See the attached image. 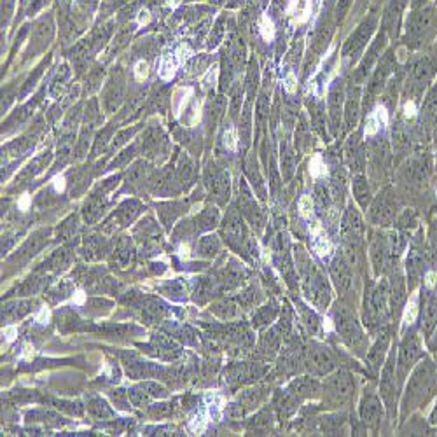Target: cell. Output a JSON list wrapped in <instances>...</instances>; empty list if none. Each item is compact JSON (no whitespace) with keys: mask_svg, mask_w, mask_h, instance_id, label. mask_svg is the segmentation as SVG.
Here are the masks:
<instances>
[{"mask_svg":"<svg viewBox=\"0 0 437 437\" xmlns=\"http://www.w3.org/2000/svg\"><path fill=\"white\" fill-rule=\"evenodd\" d=\"M437 387V369L436 364L425 360L413 371L409 383H407L406 396H404V413L411 407L425 402L434 394Z\"/></svg>","mask_w":437,"mask_h":437,"instance_id":"6da1fadb","label":"cell"},{"mask_svg":"<svg viewBox=\"0 0 437 437\" xmlns=\"http://www.w3.org/2000/svg\"><path fill=\"white\" fill-rule=\"evenodd\" d=\"M331 317H333V324H334V327H336L338 334L341 336V340H343L344 343L351 348V350H355L357 353H362L367 341H366V336H364L362 329H360L359 322H357L355 315L351 313L350 308L338 303L336 307H334Z\"/></svg>","mask_w":437,"mask_h":437,"instance_id":"7a4b0ae2","label":"cell"},{"mask_svg":"<svg viewBox=\"0 0 437 437\" xmlns=\"http://www.w3.org/2000/svg\"><path fill=\"white\" fill-rule=\"evenodd\" d=\"M389 299L390 287L385 280L380 282L373 291L366 292V311H364V320L369 331H376L381 324H385L387 315H389Z\"/></svg>","mask_w":437,"mask_h":437,"instance_id":"3957f363","label":"cell"},{"mask_svg":"<svg viewBox=\"0 0 437 437\" xmlns=\"http://www.w3.org/2000/svg\"><path fill=\"white\" fill-rule=\"evenodd\" d=\"M324 396L327 404L333 407L347 406L353 400L355 380L348 371H336L334 374H327L324 383Z\"/></svg>","mask_w":437,"mask_h":437,"instance_id":"277c9868","label":"cell"},{"mask_svg":"<svg viewBox=\"0 0 437 437\" xmlns=\"http://www.w3.org/2000/svg\"><path fill=\"white\" fill-rule=\"evenodd\" d=\"M221 233L224 242L229 245V249H233L238 254L251 252L252 242L249 238L247 226H245L243 219L236 212H229L226 215L224 222L221 224Z\"/></svg>","mask_w":437,"mask_h":437,"instance_id":"5b68a950","label":"cell"},{"mask_svg":"<svg viewBox=\"0 0 437 437\" xmlns=\"http://www.w3.org/2000/svg\"><path fill=\"white\" fill-rule=\"evenodd\" d=\"M304 364L307 369L310 371L313 376H327L336 369V355L329 347H325L324 343H317L311 341L308 348L304 350Z\"/></svg>","mask_w":437,"mask_h":437,"instance_id":"8992f818","label":"cell"},{"mask_svg":"<svg viewBox=\"0 0 437 437\" xmlns=\"http://www.w3.org/2000/svg\"><path fill=\"white\" fill-rule=\"evenodd\" d=\"M397 359L396 351L389 355L385 367L381 371V383H380V396L385 402L387 409H389L390 418L396 416V397H397Z\"/></svg>","mask_w":437,"mask_h":437,"instance_id":"52a82bcc","label":"cell"},{"mask_svg":"<svg viewBox=\"0 0 437 437\" xmlns=\"http://www.w3.org/2000/svg\"><path fill=\"white\" fill-rule=\"evenodd\" d=\"M422 357V347H420V338L416 334H407L402 340L397 353V378L399 383L406 380L407 373Z\"/></svg>","mask_w":437,"mask_h":437,"instance_id":"ba28073f","label":"cell"},{"mask_svg":"<svg viewBox=\"0 0 437 437\" xmlns=\"http://www.w3.org/2000/svg\"><path fill=\"white\" fill-rule=\"evenodd\" d=\"M381 415H383V407H381V400L373 390H366L360 400V420L366 427H374L380 425Z\"/></svg>","mask_w":437,"mask_h":437,"instance_id":"9c48e42d","label":"cell"},{"mask_svg":"<svg viewBox=\"0 0 437 437\" xmlns=\"http://www.w3.org/2000/svg\"><path fill=\"white\" fill-rule=\"evenodd\" d=\"M266 369H268V367L262 366V364H236L231 369H228L226 380H228L229 383H235V385H245V383H251V381L264 376Z\"/></svg>","mask_w":437,"mask_h":437,"instance_id":"30bf717a","label":"cell"},{"mask_svg":"<svg viewBox=\"0 0 437 437\" xmlns=\"http://www.w3.org/2000/svg\"><path fill=\"white\" fill-rule=\"evenodd\" d=\"M364 233H366V226L362 222V217H360L359 210L355 208L353 205L348 206V212L344 215L343 221V236L347 242H350V245H357V243L362 242Z\"/></svg>","mask_w":437,"mask_h":437,"instance_id":"8fae6325","label":"cell"},{"mask_svg":"<svg viewBox=\"0 0 437 437\" xmlns=\"http://www.w3.org/2000/svg\"><path fill=\"white\" fill-rule=\"evenodd\" d=\"M329 269H331V277H333V282H334V285H336L338 292H340L341 295H347L351 289V280H353V277H351L350 264L344 261V258L336 255V258L333 259V262H331Z\"/></svg>","mask_w":437,"mask_h":437,"instance_id":"7c38bea8","label":"cell"},{"mask_svg":"<svg viewBox=\"0 0 437 437\" xmlns=\"http://www.w3.org/2000/svg\"><path fill=\"white\" fill-rule=\"evenodd\" d=\"M369 259L373 269L376 275H381V271L387 266V236L381 233L374 231L369 238Z\"/></svg>","mask_w":437,"mask_h":437,"instance_id":"4fadbf2b","label":"cell"},{"mask_svg":"<svg viewBox=\"0 0 437 437\" xmlns=\"http://www.w3.org/2000/svg\"><path fill=\"white\" fill-rule=\"evenodd\" d=\"M289 390L294 392L299 399H315V397L320 396V385H318V381H315L313 378H308V376H301V378H295L292 381L291 385H289Z\"/></svg>","mask_w":437,"mask_h":437,"instance_id":"5bb4252c","label":"cell"},{"mask_svg":"<svg viewBox=\"0 0 437 437\" xmlns=\"http://www.w3.org/2000/svg\"><path fill=\"white\" fill-rule=\"evenodd\" d=\"M280 325L277 327H271L269 331H266L261 336L258 344V351L262 353L264 357H275L277 351L280 350V343H282V334H280Z\"/></svg>","mask_w":437,"mask_h":437,"instance_id":"9a60e30c","label":"cell"},{"mask_svg":"<svg viewBox=\"0 0 437 437\" xmlns=\"http://www.w3.org/2000/svg\"><path fill=\"white\" fill-rule=\"evenodd\" d=\"M387 348H389V336H387V334H381L376 340V343L373 344V348L366 353V362L373 373H378V371L381 369V366H383Z\"/></svg>","mask_w":437,"mask_h":437,"instance_id":"2e32d148","label":"cell"},{"mask_svg":"<svg viewBox=\"0 0 437 437\" xmlns=\"http://www.w3.org/2000/svg\"><path fill=\"white\" fill-rule=\"evenodd\" d=\"M394 280L396 282L390 291V311H392V317H397L406 303V285H404V278L400 275H396Z\"/></svg>","mask_w":437,"mask_h":437,"instance_id":"e0dca14e","label":"cell"},{"mask_svg":"<svg viewBox=\"0 0 437 437\" xmlns=\"http://www.w3.org/2000/svg\"><path fill=\"white\" fill-rule=\"evenodd\" d=\"M221 252V240L215 235H205L200 238L198 245H196V255L203 259H213Z\"/></svg>","mask_w":437,"mask_h":437,"instance_id":"ac0fdd59","label":"cell"},{"mask_svg":"<svg viewBox=\"0 0 437 437\" xmlns=\"http://www.w3.org/2000/svg\"><path fill=\"white\" fill-rule=\"evenodd\" d=\"M105 251H107V242L101 236L91 235L84 240V255L90 261H98L104 258Z\"/></svg>","mask_w":437,"mask_h":437,"instance_id":"d6986e66","label":"cell"},{"mask_svg":"<svg viewBox=\"0 0 437 437\" xmlns=\"http://www.w3.org/2000/svg\"><path fill=\"white\" fill-rule=\"evenodd\" d=\"M114 259H116V262L121 268H128V266L133 262L135 251L133 245H131V240L128 238V236H123V238L117 242L116 251H114Z\"/></svg>","mask_w":437,"mask_h":437,"instance_id":"ffe728a7","label":"cell"},{"mask_svg":"<svg viewBox=\"0 0 437 437\" xmlns=\"http://www.w3.org/2000/svg\"><path fill=\"white\" fill-rule=\"evenodd\" d=\"M277 313H278V308L275 303H269V304H266V307H261L254 313L252 325H254L255 329H264V327H268V325L277 318Z\"/></svg>","mask_w":437,"mask_h":437,"instance_id":"44dd1931","label":"cell"},{"mask_svg":"<svg viewBox=\"0 0 437 437\" xmlns=\"http://www.w3.org/2000/svg\"><path fill=\"white\" fill-rule=\"evenodd\" d=\"M217 224H219V212H217V208L203 210L195 221L196 233H208L212 231Z\"/></svg>","mask_w":437,"mask_h":437,"instance_id":"7402d4cb","label":"cell"},{"mask_svg":"<svg viewBox=\"0 0 437 437\" xmlns=\"http://www.w3.org/2000/svg\"><path fill=\"white\" fill-rule=\"evenodd\" d=\"M140 205L137 202H126L119 210L116 212V215L113 219H117V228H126L130 226V222L133 221L135 217L139 215Z\"/></svg>","mask_w":437,"mask_h":437,"instance_id":"603a6c76","label":"cell"},{"mask_svg":"<svg viewBox=\"0 0 437 437\" xmlns=\"http://www.w3.org/2000/svg\"><path fill=\"white\" fill-rule=\"evenodd\" d=\"M30 307L32 301H14V303H9L4 308V311H2V318H6L9 322L19 320V318H23L30 311Z\"/></svg>","mask_w":437,"mask_h":437,"instance_id":"cb8c5ba5","label":"cell"},{"mask_svg":"<svg viewBox=\"0 0 437 437\" xmlns=\"http://www.w3.org/2000/svg\"><path fill=\"white\" fill-rule=\"evenodd\" d=\"M289 14L298 23H304L310 18V0H291Z\"/></svg>","mask_w":437,"mask_h":437,"instance_id":"d4e9b609","label":"cell"},{"mask_svg":"<svg viewBox=\"0 0 437 437\" xmlns=\"http://www.w3.org/2000/svg\"><path fill=\"white\" fill-rule=\"evenodd\" d=\"M416 315H418V294L413 295L409 301L404 307V313H402V329H407L411 327L416 320Z\"/></svg>","mask_w":437,"mask_h":437,"instance_id":"484cf974","label":"cell"},{"mask_svg":"<svg viewBox=\"0 0 437 437\" xmlns=\"http://www.w3.org/2000/svg\"><path fill=\"white\" fill-rule=\"evenodd\" d=\"M88 409H90V413L93 416H97V418H110V416H114V411L110 409V406H108L107 402H105L104 399H100V397H95V399L90 400V404H88Z\"/></svg>","mask_w":437,"mask_h":437,"instance_id":"4316f807","label":"cell"},{"mask_svg":"<svg viewBox=\"0 0 437 437\" xmlns=\"http://www.w3.org/2000/svg\"><path fill=\"white\" fill-rule=\"evenodd\" d=\"M212 313H215L222 320H231L238 315V310L233 301H219V303L212 304Z\"/></svg>","mask_w":437,"mask_h":437,"instance_id":"83f0119b","label":"cell"},{"mask_svg":"<svg viewBox=\"0 0 437 437\" xmlns=\"http://www.w3.org/2000/svg\"><path fill=\"white\" fill-rule=\"evenodd\" d=\"M437 325V298L430 299L429 304L425 308V313H423V329L429 334L432 333V329Z\"/></svg>","mask_w":437,"mask_h":437,"instance_id":"f1b7e54d","label":"cell"},{"mask_svg":"<svg viewBox=\"0 0 437 437\" xmlns=\"http://www.w3.org/2000/svg\"><path fill=\"white\" fill-rule=\"evenodd\" d=\"M179 58H177V55H165L163 57V60H161V65H159V75L163 79H172L173 74H175L177 67H179Z\"/></svg>","mask_w":437,"mask_h":437,"instance_id":"f546056e","label":"cell"},{"mask_svg":"<svg viewBox=\"0 0 437 437\" xmlns=\"http://www.w3.org/2000/svg\"><path fill=\"white\" fill-rule=\"evenodd\" d=\"M72 291H74V285H72L70 280H64L61 284H58L57 287L51 289L49 291V299H51L52 303H58V301H64L65 298H68V295L72 294Z\"/></svg>","mask_w":437,"mask_h":437,"instance_id":"4dcf8cb0","label":"cell"},{"mask_svg":"<svg viewBox=\"0 0 437 437\" xmlns=\"http://www.w3.org/2000/svg\"><path fill=\"white\" fill-rule=\"evenodd\" d=\"M249 427H251L252 432H259V434L269 430V427H271V413H269L268 409L261 411L254 420H252Z\"/></svg>","mask_w":437,"mask_h":437,"instance_id":"1f68e13d","label":"cell"},{"mask_svg":"<svg viewBox=\"0 0 437 437\" xmlns=\"http://www.w3.org/2000/svg\"><path fill=\"white\" fill-rule=\"evenodd\" d=\"M140 389H142L144 392L149 394L150 397H154V399H165V397L168 396V390L163 385H159L157 381H144L142 385H140Z\"/></svg>","mask_w":437,"mask_h":437,"instance_id":"d6a6232c","label":"cell"},{"mask_svg":"<svg viewBox=\"0 0 437 437\" xmlns=\"http://www.w3.org/2000/svg\"><path fill=\"white\" fill-rule=\"evenodd\" d=\"M313 249L315 252H317L320 258H327V255L331 254V251H333V247H331V242L327 236L324 235H315L313 238Z\"/></svg>","mask_w":437,"mask_h":437,"instance_id":"836d02e7","label":"cell"},{"mask_svg":"<svg viewBox=\"0 0 437 437\" xmlns=\"http://www.w3.org/2000/svg\"><path fill=\"white\" fill-rule=\"evenodd\" d=\"M128 396H130V400L133 406L137 407H147L150 406V396L147 392H144L142 389H133L128 392Z\"/></svg>","mask_w":437,"mask_h":437,"instance_id":"e575fe53","label":"cell"},{"mask_svg":"<svg viewBox=\"0 0 437 437\" xmlns=\"http://www.w3.org/2000/svg\"><path fill=\"white\" fill-rule=\"evenodd\" d=\"M303 324L308 329L310 334H317L320 331V322H318V317L313 313L311 310H303Z\"/></svg>","mask_w":437,"mask_h":437,"instance_id":"d590c367","label":"cell"},{"mask_svg":"<svg viewBox=\"0 0 437 437\" xmlns=\"http://www.w3.org/2000/svg\"><path fill=\"white\" fill-rule=\"evenodd\" d=\"M259 32H261L264 41H273V37H275V25H273V21L268 18V16H262L261 18V23H259Z\"/></svg>","mask_w":437,"mask_h":437,"instance_id":"8d00e7d4","label":"cell"},{"mask_svg":"<svg viewBox=\"0 0 437 437\" xmlns=\"http://www.w3.org/2000/svg\"><path fill=\"white\" fill-rule=\"evenodd\" d=\"M163 292H165L168 298H173V299H184V294H186L182 282H179V280H173V282H170L168 285H165Z\"/></svg>","mask_w":437,"mask_h":437,"instance_id":"74e56055","label":"cell"},{"mask_svg":"<svg viewBox=\"0 0 437 437\" xmlns=\"http://www.w3.org/2000/svg\"><path fill=\"white\" fill-rule=\"evenodd\" d=\"M310 172H311V175L315 177V179H320V177H324L325 173H327V170H325L324 159H322V156H318V154H317V156L311 157Z\"/></svg>","mask_w":437,"mask_h":437,"instance_id":"f35d334b","label":"cell"},{"mask_svg":"<svg viewBox=\"0 0 437 437\" xmlns=\"http://www.w3.org/2000/svg\"><path fill=\"white\" fill-rule=\"evenodd\" d=\"M172 409H173L172 404H154V406H149V413L154 416V418L170 416L172 415Z\"/></svg>","mask_w":437,"mask_h":437,"instance_id":"ab89813d","label":"cell"},{"mask_svg":"<svg viewBox=\"0 0 437 437\" xmlns=\"http://www.w3.org/2000/svg\"><path fill=\"white\" fill-rule=\"evenodd\" d=\"M205 425H206V415L203 411H196L189 422L191 430H193V432H202V430L205 429Z\"/></svg>","mask_w":437,"mask_h":437,"instance_id":"60d3db41","label":"cell"},{"mask_svg":"<svg viewBox=\"0 0 437 437\" xmlns=\"http://www.w3.org/2000/svg\"><path fill=\"white\" fill-rule=\"evenodd\" d=\"M299 215L304 217V219H310L313 215V202H311L310 196H303L299 200Z\"/></svg>","mask_w":437,"mask_h":437,"instance_id":"b9f144b4","label":"cell"},{"mask_svg":"<svg viewBox=\"0 0 437 437\" xmlns=\"http://www.w3.org/2000/svg\"><path fill=\"white\" fill-rule=\"evenodd\" d=\"M133 74L137 81H144V79L149 75V64L144 60L137 61V65H135V68H133Z\"/></svg>","mask_w":437,"mask_h":437,"instance_id":"7bdbcfd3","label":"cell"},{"mask_svg":"<svg viewBox=\"0 0 437 437\" xmlns=\"http://www.w3.org/2000/svg\"><path fill=\"white\" fill-rule=\"evenodd\" d=\"M224 146L228 147L229 150L238 149V140H236L235 128H228V130H226V133H224Z\"/></svg>","mask_w":437,"mask_h":437,"instance_id":"ee69618b","label":"cell"},{"mask_svg":"<svg viewBox=\"0 0 437 437\" xmlns=\"http://www.w3.org/2000/svg\"><path fill=\"white\" fill-rule=\"evenodd\" d=\"M380 126H381L380 119H378L376 114L373 113L369 117H367V121H366V135H369V137H373V135L378 133V130H380Z\"/></svg>","mask_w":437,"mask_h":437,"instance_id":"f6af8a7d","label":"cell"},{"mask_svg":"<svg viewBox=\"0 0 437 437\" xmlns=\"http://www.w3.org/2000/svg\"><path fill=\"white\" fill-rule=\"evenodd\" d=\"M284 88H285V91H287V93H294L295 88H298V81H295V75L292 74V72H289L287 77H285Z\"/></svg>","mask_w":437,"mask_h":437,"instance_id":"bcb514c9","label":"cell"},{"mask_svg":"<svg viewBox=\"0 0 437 437\" xmlns=\"http://www.w3.org/2000/svg\"><path fill=\"white\" fill-rule=\"evenodd\" d=\"M437 285V273L436 271H429L425 275V287L427 289H434Z\"/></svg>","mask_w":437,"mask_h":437,"instance_id":"7dc6e473","label":"cell"},{"mask_svg":"<svg viewBox=\"0 0 437 437\" xmlns=\"http://www.w3.org/2000/svg\"><path fill=\"white\" fill-rule=\"evenodd\" d=\"M404 116L406 117H415L416 116V107L413 101H406V104H404Z\"/></svg>","mask_w":437,"mask_h":437,"instance_id":"c3c4849f","label":"cell"},{"mask_svg":"<svg viewBox=\"0 0 437 437\" xmlns=\"http://www.w3.org/2000/svg\"><path fill=\"white\" fill-rule=\"evenodd\" d=\"M149 19H150L149 11H142V12H140V16H139V23H140V25H146V23H149Z\"/></svg>","mask_w":437,"mask_h":437,"instance_id":"681fc988","label":"cell"},{"mask_svg":"<svg viewBox=\"0 0 437 437\" xmlns=\"http://www.w3.org/2000/svg\"><path fill=\"white\" fill-rule=\"evenodd\" d=\"M430 347H432L434 350H436V348H437V333H436V336H434V340L430 341Z\"/></svg>","mask_w":437,"mask_h":437,"instance_id":"f907efd6","label":"cell"},{"mask_svg":"<svg viewBox=\"0 0 437 437\" xmlns=\"http://www.w3.org/2000/svg\"><path fill=\"white\" fill-rule=\"evenodd\" d=\"M432 423H437V404H436V409H434V413H432Z\"/></svg>","mask_w":437,"mask_h":437,"instance_id":"816d5d0a","label":"cell"}]
</instances>
